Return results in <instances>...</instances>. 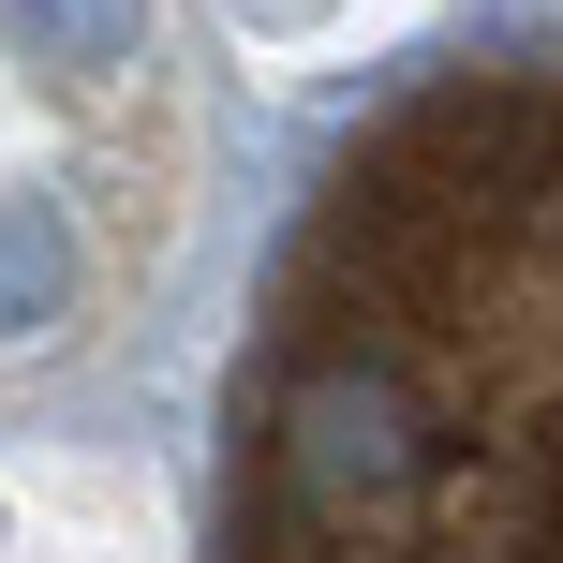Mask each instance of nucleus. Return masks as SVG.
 Segmentation results:
<instances>
[{"mask_svg":"<svg viewBox=\"0 0 563 563\" xmlns=\"http://www.w3.org/2000/svg\"><path fill=\"white\" fill-rule=\"evenodd\" d=\"M208 563H563V59L327 148L223 371Z\"/></svg>","mask_w":563,"mask_h":563,"instance_id":"1","label":"nucleus"}]
</instances>
